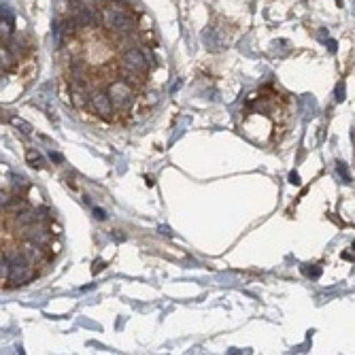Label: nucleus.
<instances>
[{
  "label": "nucleus",
  "mask_w": 355,
  "mask_h": 355,
  "mask_svg": "<svg viewBox=\"0 0 355 355\" xmlns=\"http://www.w3.org/2000/svg\"><path fill=\"white\" fill-rule=\"evenodd\" d=\"M47 249H49V253H51V255H58V253L62 251V245H60V243H53V240H51V243L47 245Z\"/></svg>",
  "instance_id": "nucleus-13"
},
{
  "label": "nucleus",
  "mask_w": 355,
  "mask_h": 355,
  "mask_svg": "<svg viewBox=\"0 0 355 355\" xmlns=\"http://www.w3.org/2000/svg\"><path fill=\"white\" fill-rule=\"evenodd\" d=\"M102 24L104 28H109L119 37H126V34H132L136 32V24L134 19L128 15L126 11L117 9V6H104L102 9Z\"/></svg>",
  "instance_id": "nucleus-1"
},
{
  "label": "nucleus",
  "mask_w": 355,
  "mask_h": 355,
  "mask_svg": "<svg viewBox=\"0 0 355 355\" xmlns=\"http://www.w3.org/2000/svg\"><path fill=\"white\" fill-rule=\"evenodd\" d=\"M26 189H28V181L24 177H15V181H13V191H15V194H21V191H26Z\"/></svg>",
  "instance_id": "nucleus-12"
},
{
  "label": "nucleus",
  "mask_w": 355,
  "mask_h": 355,
  "mask_svg": "<svg viewBox=\"0 0 355 355\" xmlns=\"http://www.w3.org/2000/svg\"><path fill=\"white\" fill-rule=\"evenodd\" d=\"M37 222V211H32V209H24V211H19L15 213V223L21 225V228H26V225H30Z\"/></svg>",
  "instance_id": "nucleus-8"
},
{
  "label": "nucleus",
  "mask_w": 355,
  "mask_h": 355,
  "mask_svg": "<svg viewBox=\"0 0 355 355\" xmlns=\"http://www.w3.org/2000/svg\"><path fill=\"white\" fill-rule=\"evenodd\" d=\"M143 100H145V104H147V106H153L155 102H158V94H147V96L143 98Z\"/></svg>",
  "instance_id": "nucleus-15"
},
{
  "label": "nucleus",
  "mask_w": 355,
  "mask_h": 355,
  "mask_svg": "<svg viewBox=\"0 0 355 355\" xmlns=\"http://www.w3.org/2000/svg\"><path fill=\"white\" fill-rule=\"evenodd\" d=\"M79 28H81L79 21H77V17L73 15V17H68V19L62 24V32H64V37H75Z\"/></svg>",
  "instance_id": "nucleus-10"
},
{
  "label": "nucleus",
  "mask_w": 355,
  "mask_h": 355,
  "mask_svg": "<svg viewBox=\"0 0 355 355\" xmlns=\"http://www.w3.org/2000/svg\"><path fill=\"white\" fill-rule=\"evenodd\" d=\"M0 58H2V70H11L13 66H15L17 55L13 53L9 47H2V53H0Z\"/></svg>",
  "instance_id": "nucleus-9"
},
{
  "label": "nucleus",
  "mask_w": 355,
  "mask_h": 355,
  "mask_svg": "<svg viewBox=\"0 0 355 355\" xmlns=\"http://www.w3.org/2000/svg\"><path fill=\"white\" fill-rule=\"evenodd\" d=\"M11 122H13V124H15L17 128H21V130H24L26 134H28V132H30V126H28L26 122H21V119H17V117H13V119H11Z\"/></svg>",
  "instance_id": "nucleus-14"
},
{
  "label": "nucleus",
  "mask_w": 355,
  "mask_h": 355,
  "mask_svg": "<svg viewBox=\"0 0 355 355\" xmlns=\"http://www.w3.org/2000/svg\"><path fill=\"white\" fill-rule=\"evenodd\" d=\"M26 160H28V164H30V166H37V168L45 166V164H43V158H41V153H39V151H34V149H30V151L26 153Z\"/></svg>",
  "instance_id": "nucleus-11"
},
{
  "label": "nucleus",
  "mask_w": 355,
  "mask_h": 355,
  "mask_svg": "<svg viewBox=\"0 0 355 355\" xmlns=\"http://www.w3.org/2000/svg\"><path fill=\"white\" fill-rule=\"evenodd\" d=\"M21 253H24L26 260L34 266V264H37V262L43 258V247H41V245H34V243H30V240H28V245L21 247Z\"/></svg>",
  "instance_id": "nucleus-7"
},
{
  "label": "nucleus",
  "mask_w": 355,
  "mask_h": 355,
  "mask_svg": "<svg viewBox=\"0 0 355 355\" xmlns=\"http://www.w3.org/2000/svg\"><path fill=\"white\" fill-rule=\"evenodd\" d=\"M77 21H79L81 28H89V26H96L98 24V15H96V9L94 6H83L75 13Z\"/></svg>",
  "instance_id": "nucleus-6"
},
{
  "label": "nucleus",
  "mask_w": 355,
  "mask_h": 355,
  "mask_svg": "<svg viewBox=\"0 0 355 355\" xmlns=\"http://www.w3.org/2000/svg\"><path fill=\"white\" fill-rule=\"evenodd\" d=\"M51 230L47 228L45 223H41V222H34L30 225H26V232H24V238L26 240H30V243L34 245H41V247H47L49 243H51Z\"/></svg>",
  "instance_id": "nucleus-5"
},
{
  "label": "nucleus",
  "mask_w": 355,
  "mask_h": 355,
  "mask_svg": "<svg viewBox=\"0 0 355 355\" xmlns=\"http://www.w3.org/2000/svg\"><path fill=\"white\" fill-rule=\"evenodd\" d=\"M122 62H124V66L136 70V73H143V75H147V70L151 68V66H149V62H147L145 49H140V47L126 49L124 55H122Z\"/></svg>",
  "instance_id": "nucleus-3"
},
{
  "label": "nucleus",
  "mask_w": 355,
  "mask_h": 355,
  "mask_svg": "<svg viewBox=\"0 0 355 355\" xmlns=\"http://www.w3.org/2000/svg\"><path fill=\"white\" fill-rule=\"evenodd\" d=\"M106 89H109V96L115 104V111H128L134 104V89L124 79L113 81Z\"/></svg>",
  "instance_id": "nucleus-2"
},
{
  "label": "nucleus",
  "mask_w": 355,
  "mask_h": 355,
  "mask_svg": "<svg viewBox=\"0 0 355 355\" xmlns=\"http://www.w3.org/2000/svg\"><path fill=\"white\" fill-rule=\"evenodd\" d=\"M49 158H51L53 162H62V155H60V153H55V151L49 153Z\"/></svg>",
  "instance_id": "nucleus-19"
},
{
  "label": "nucleus",
  "mask_w": 355,
  "mask_h": 355,
  "mask_svg": "<svg viewBox=\"0 0 355 355\" xmlns=\"http://www.w3.org/2000/svg\"><path fill=\"white\" fill-rule=\"evenodd\" d=\"M81 4H83V6H94L96 0H81Z\"/></svg>",
  "instance_id": "nucleus-20"
},
{
  "label": "nucleus",
  "mask_w": 355,
  "mask_h": 355,
  "mask_svg": "<svg viewBox=\"0 0 355 355\" xmlns=\"http://www.w3.org/2000/svg\"><path fill=\"white\" fill-rule=\"evenodd\" d=\"M304 272H307L309 276H319V270H317V268H304Z\"/></svg>",
  "instance_id": "nucleus-18"
},
{
  "label": "nucleus",
  "mask_w": 355,
  "mask_h": 355,
  "mask_svg": "<svg viewBox=\"0 0 355 355\" xmlns=\"http://www.w3.org/2000/svg\"><path fill=\"white\" fill-rule=\"evenodd\" d=\"M338 170H340V175H343L345 179L349 181V170H347V166H343V164H340V166H338Z\"/></svg>",
  "instance_id": "nucleus-17"
},
{
  "label": "nucleus",
  "mask_w": 355,
  "mask_h": 355,
  "mask_svg": "<svg viewBox=\"0 0 355 355\" xmlns=\"http://www.w3.org/2000/svg\"><path fill=\"white\" fill-rule=\"evenodd\" d=\"M49 230H51V234H55V236H58V234L62 232V228H60V225H55L53 222H51V223H49Z\"/></svg>",
  "instance_id": "nucleus-16"
},
{
  "label": "nucleus",
  "mask_w": 355,
  "mask_h": 355,
  "mask_svg": "<svg viewBox=\"0 0 355 355\" xmlns=\"http://www.w3.org/2000/svg\"><path fill=\"white\" fill-rule=\"evenodd\" d=\"M91 106H94L96 115H98V117H104V119H111L113 113H115V104H113L111 96H109V89H96V91H91Z\"/></svg>",
  "instance_id": "nucleus-4"
},
{
  "label": "nucleus",
  "mask_w": 355,
  "mask_h": 355,
  "mask_svg": "<svg viewBox=\"0 0 355 355\" xmlns=\"http://www.w3.org/2000/svg\"><path fill=\"white\" fill-rule=\"evenodd\" d=\"M100 268H102V262L98 260V262H96V268H94V272H100Z\"/></svg>",
  "instance_id": "nucleus-21"
},
{
  "label": "nucleus",
  "mask_w": 355,
  "mask_h": 355,
  "mask_svg": "<svg viewBox=\"0 0 355 355\" xmlns=\"http://www.w3.org/2000/svg\"><path fill=\"white\" fill-rule=\"evenodd\" d=\"M289 179H292V183H300V179H298L296 173H292V177H289Z\"/></svg>",
  "instance_id": "nucleus-22"
},
{
  "label": "nucleus",
  "mask_w": 355,
  "mask_h": 355,
  "mask_svg": "<svg viewBox=\"0 0 355 355\" xmlns=\"http://www.w3.org/2000/svg\"><path fill=\"white\" fill-rule=\"evenodd\" d=\"M353 249H355V243H353Z\"/></svg>",
  "instance_id": "nucleus-23"
}]
</instances>
